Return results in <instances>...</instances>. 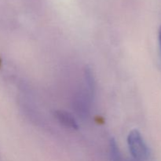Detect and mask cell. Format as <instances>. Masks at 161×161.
Returning a JSON list of instances; mask_svg holds the SVG:
<instances>
[{"label": "cell", "instance_id": "277c9868", "mask_svg": "<svg viewBox=\"0 0 161 161\" xmlns=\"http://www.w3.org/2000/svg\"><path fill=\"white\" fill-rule=\"evenodd\" d=\"M158 39H159V46H160V55H161V26L159 28L158 32Z\"/></svg>", "mask_w": 161, "mask_h": 161}, {"label": "cell", "instance_id": "7a4b0ae2", "mask_svg": "<svg viewBox=\"0 0 161 161\" xmlns=\"http://www.w3.org/2000/svg\"><path fill=\"white\" fill-rule=\"evenodd\" d=\"M54 115L58 122L62 126L65 127L66 128L74 130H78V124L71 113L64 111V110H57V111H55Z\"/></svg>", "mask_w": 161, "mask_h": 161}, {"label": "cell", "instance_id": "3957f363", "mask_svg": "<svg viewBox=\"0 0 161 161\" xmlns=\"http://www.w3.org/2000/svg\"><path fill=\"white\" fill-rule=\"evenodd\" d=\"M110 155H111L112 161H123L119 152V147L117 146L116 141L114 139H111L110 141Z\"/></svg>", "mask_w": 161, "mask_h": 161}, {"label": "cell", "instance_id": "6da1fadb", "mask_svg": "<svg viewBox=\"0 0 161 161\" xmlns=\"http://www.w3.org/2000/svg\"><path fill=\"white\" fill-rule=\"evenodd\" d=\"M127 144L132 157L138 161L148 159L149 151L142 134L138 130H132L127 136Z\"/></svg>", "mask_w": 161, "mask_h": 161}]
</instances>
